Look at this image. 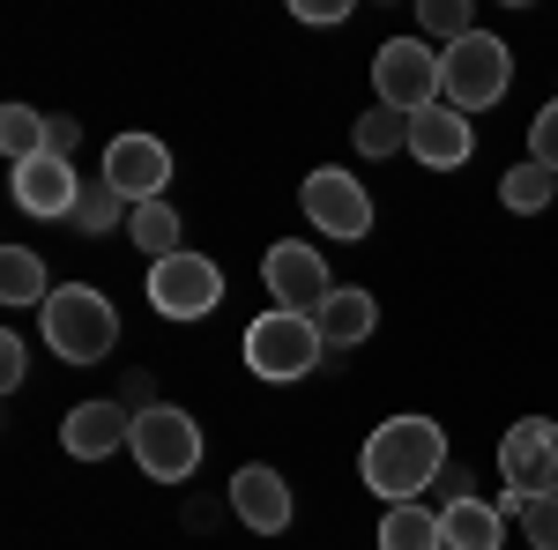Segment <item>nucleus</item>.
Masks as SVG:
<instances>
[{
    "instance_id": "obj_27",
    "label": "nucleus",
    "mask_w": 558,
    "mask_h": 550,
    "mask_svg": "<svg viewBox=\"0 0 558 550\" xmlns=\"http://www.w3.org/2000/svg\"><path fill=\"white\" fill-rule=\"evenodd\" d=\"M521 536L536 550H558V499H529L521 506Z\"/></svg>"
},
{
    "instance_id": "obj_12",
    "label": "nucleus",
    "mask_w": 558,
    "mask_h": 550,
    "mask_svg": "<svg viewBox=\"0 0 558 550\" xmlns=\"http://www.w3.org/2000/svg\"><path fill=\"white\" fill-rule=\"evenodd\" d=\"M231 513H239L254 536H283L291 513H299V499H291V484H283L268 462H246L239 476H231Z\"/></svg>"
},
{
    "instance_id": "obj_5",
    "label": "nucleus",
    "mask_w": 558,
    "mask_h": 550,
    "mask_svg": "<svg viewBox=\"0 0 558 550\" xmlns=\"http://www.w3.org/2000/svg\"><path fill=\"white\" fill-rule=\"evenodd\" d=\"M320 357H328V335L313 313H260L246 328V365L260 380H305Z\"/></svg>"
},
{
    "instance_id": "obj_7",
    "label": "nucleus",
    "mask_w": 558,
    "mask_h": 550,
    "mask_svg": "<svg viewBox=\"0 0 558 550\" xmlns=\"http://www.w3.org/2000/svg\"><path fill=\"white\" fill-rule=\"evenodd\" d=\"M305 223L320 231V239H343V246H357L365 231H373V194L350 179L343 164H320V171H305Z\"/></svg>"
},
{
    "instance_id": "obj_10",
    "label": "nucleus",
    "mask_w": 558,
    "mask_h": 550,
    "mask_svg": "<svg viewBox=\"0 0 558 550\" xmlns=\"http://www.w3.org/2000/svg\"><path fill=\"white\" fill-rule=\"evenodd\" d=\"M260 283H268V297H276V313H320L328 297H336V283H328V260L313 254V246H268V260H260Z\"/></svg>"
},
{
    "instance_id": "obj_9",
    "label": "nucleus",
    "mask_w": 558,
    "mask_h": 550,
    "mask_svg": "<svg viewBox=\"0 0 558 550\" xmlns=\"http://www.w3.org/2000/svg\"><path fill=\"white\" fill-rule=\"evenodd\" d=\"M499 476L521 499H558V424L551 417H521L499 439Z\"/></svg>"
},
{
    "instance_id": "obj_18",
    "label": "nucleus",
    "mask_w": 558,
    "mask_h": 550,
    "mask_svg": "<svg viewBox=\"0 0 558 550\" xmlns=\"http://www.w3.org/2000/svg\"><path fill=\"white\" fill-rule=\"evenodd\" d=\"M380 550H447V528H439V513H425L410 499V506H387Z\"/></svg>"
},
{
    "instance_id": "obj_13",
    "label": "nucleus",
    "mask_w": 558,
    "mask_h": 550,
    "mask_svg": "<svg viewBox=\"0 0 558 550\" xmlns=\"http://www.w3.org/2000/svg\"><path fill=\"white\" fill-rule=\"evenodd\" d=\"M60 447H68L75 462H105V454L134 447V417L120 402H75L68 424H60Z\"/></svg>"
},
{
    "instance_id": "obj_21",
    "label": "nucleus",
    "mask_w": 558,
    "mask_h": 550,
    "mask_svg": "<svg viewBox=\"0 0 558 550\" xmlns=\"http://www.w3.org/2000/svg\"><path fill=\"white\" fill-rule=\"evenodd\" d=\"M0 297H8V305H45V260L31 254V246H8V254H0Z\"/></svg>"
},
{
    "instance_id": "obj_24",
    "label": "nucleus",
    "mask_w": 558,
    "mask_h": 550,
    "mask_svg": "<svg viewBox=\"0 0 558 550\" xmlns=\"http://www.w3.org/2000/svg\"><path fill=\"white\" fill-rule=\"evenodd\" d=\"M0 149H8V164H31V157H45V112H31V105H8V112H0Z\"/></svg>"
},
{
    "instance_id": "obj_17",
    "label": "nucleus",
    "mask_w": 558,
    "mask_h": 550,
    "mask_svg": "<svg viewBox=\"0 0 558 550\" xmlns=\"http://www.w3.org/2000/svg\"><path fill=\"white\" fill-rule=\"evenodd\" d=\"M313 320H320V335H328V350H357V342H365L373 328H380V305H373V291H357V283H343V291L328 297V305H320Z\"/></svg>"
},
{
    "instance_id": "obj_3",
    "label": "nucleus",
    "mask_w": 558,
    "mask_h": 550,
    "mask_svg": "<svg viewBox=\"0 0 558 550\" xmlns=\"http://www.w3.org/2000/svg\"><path fill=\"white\" fill-rule=\"evenodd\" d=\"M373 89H380L387 112H402V120H417L432 105H447V68H439V52L425 38H387L373 52Z\"/></svg>"
},
{
    "instance_id": "obj_23",
    "label": "nucleus",
    "mask_w": 558,
    "mask_h": 550,
    "mask_svg": "<svg viewBox=\"0 0 558 550\" xmlns=\"http://www.w3.org/2000/svg\"><path fill=\"white\" fill-rule=\"evenodd\" d=\"M350 142H357V157H395V149H410V120L387 112V105H373V112L350 127Z\"/></svg>"
},
{
    "instance_id": "obj_6",
    "label": "nucleus",
    "mask_w": 558,
    "mask_h": 550,
    "mask_svg": "<svg viewBox=\"0 0 558 550\" xmlns=\"http://www.w3.org/2000/svg\"><path fill=\"white\" fill-rule=\"evenodd\" d=\"M134 462H142V476H157V484H186L202 468V424L186 417V410H172V402L142 410L134 417Z\"/></svg>"
},
{
    "instance_id": "obj_29",
    "label": "nucleus",
    "mask_w": 558,
    "mask_h": 550,
    "mask_svg": "<svg viewBox=\"0 0 558 550\" xmlns=\"http://www.w3.org/2000/svg\"><path fill=\"white\" fill-rule=\"evenodd\" d=\"M23 372H31V350H23V335H0V387H23Z\"/></svg>"
},
{
    "instance_id": "obj_30",
    "label": "nucleus",
    "mask_w": 558,
    "mask_h": 550,
    "mask_svg": "<svg viewBox=\"0 0 558 550\" xmlns=\"http://www.w3.org/2000/svg\"><path fill=\"white\" fill-rule=\"evenodd\" d=\"M299 15H305V23H343L350 0H299Z\"/></svg>"
},
{
    "instance_id": "obj_22",
    "label": "nucleus",
    "mask_w": 558,
    "mask_h": 550,
    "mask_svg": "<svg viewBox=\"0 0 558 550\" xmlns=\"http://www.w3.org/2000/svg\"><path fill=\"white\" fill-rule=\"evenodd\" d=\"M551 194H558V171H544V164H514L507 179H499V201H507L514 216L551 209Z\"/></svg>"
},
{
    "instance_id": "obj_8",
    "label": "nucleus",
    "mask_w": 558,
    "mask_h": 550,
    "mask_svg": "<svg viewBox=\"0 0 558 550\" xmlns=\"http://www.w3.org/2000/svg\"><path fill=\"white\" fill-rule=\"evenodd\" d=\"M216 297H223V268L209 254H186L179 246L172 260H149V305L165 320H202Z\"/></svg>"
},
{
    "instance_id": "obj_14",
    "label": "nucleus",
    "mask_w": 558,
    "mask_h": 550,
    "mask_svg": "<svg viewBox=\"0 0 558 550\" xmlns=\"http://www.w3.org/2000/svg\"><path fill=\"white\" fill-rule=\"evenodd\" d=\"M89 179H75V164L68 157H31V164H15V209L31 216H75V201H83Z\"/></svg>"
},
{
    "instance_id": "obj_1",
    "label": "nucleus",
    "mask_w": 558,
    "mask_h": 550,
    "mask_svg": "<svg viewBox=\"0 0 558 550\" xmlns=\"http://www.w3.org/2000/svg\"><path fill=\"white\" fill-rule=\"evenodd\" d=\"M357 468H365V484L380 491L387 506H410L425 484L447 476V431H439L432 417H387L380 431L365 439Z\"/></svg>"
},
{
    "instance_id": "obj_26",
    "label": "nucleus",
    "mask_w": 558,
    "mask_h": 550,
    "mask_svg": "<svg viewBox=\"0 0 558 550\" xmlns=\"http://www.w3.org/2000/svg\"><path fill=\"white\" fill-rule=\"evenodd\" d=\"M529 164H544V171H558V97L529 120Z\"/></svg>"
},
{
    "instance_id": "obj_28",
    "label": "nucleus",
    "mask_w": 558,
    "mask_h": 550,
    "mask_svg": "<svg viewBox=\"0 0 558 550\" xmlns=\"http://www.w3.org/2000/svg\"><path fill=\"white\" fill-rule=\"evenodd\" d=\"M75 142H83V120H68V112H45V149H52V157H75Z\"/></svg>"
},
{
    "instance_id": "obj_15",
    "label": "nucleus",
    "mask_w": 558,
    "mask_h": 550,
    "mask_svg": "<svg viewBox=\"0 0 558 550\" xmlns=\"http://www.w3.org/2000/svg\"><path fill=\"white\" fill-rule=\"evenodd\" d=\"M410 157L425 171H454L476 157V127L454 112V105H432V112H417L410 120Z\"/></svg>"
},
{
    "instance_id": "obj_20",
    "label": "nucleus",
    "mask_w": 558,
    "mask_h": 550,
    "mask_svg": "<svg viewBox=\"0 0 558 550\" xmlns=\"http://www.w3.org/2000/svg\"><path fill=\"white\" fill-rule=\"evenodd\" d=\"M128 239H134L149 260H172V254H179V209H172V201H134Z\"/></svg>"
},
{
    "instance_id": "obj_19",
    "label": "nucleus",
    "mask_w": 558,
    "mask_h": 550,
    "mask_svg": "<svg viewBox=\"0 0 558 550\" xmlns=\"http://www.w3.org/2000/svg\"><path fill=\"white\" fill-rule=\"evenodd\" d=\"M128 216H134V201L120 194V186H112V179H89V186H83V201H75V216H68V223H75L83 239H105V231H120Z\"/></svg>"
},
{
    "instance_id": "obj_16",
    "label": "nucleus",
    "mask_w": 558,
    "mask_h": 550,
    "mask_svg": "<svg viewBox=\"0 0 558 550\" xmlns=\"http://www.w3.org/2000/svg\"><path fill=\"white\" fill-rule=\"evenodd\" d=\"M439 528H447V550H499L507 543V513L492 506V499H454V506H439Z\"/></svg>"
},
{
    "instance_id": "obj_4",
    "label": "nucleus",
    "mask_w": 558,
    "mask_h": 550,
    "mask_svg": "<svg viewBox=\"0 0 558 550\" xmlns=\"http://www.w3.org/2000/svg\"><path fill=\"white\" fill-rule=\"evenodd\" d=\"M439 68H447V105L462 120L470 112H492L507 97V83H514V52H507V38H492V30H470L462 45H447Z\"/></svg>"
},
{
    "instance_id": "obj_25",
    "label": "nucleus",
    "mask_w": 558,
    "mask_h": 550,
    "mask_svg": "<svg viewBox=\"0 0 558 550\" xmlns=\"http://www.w3.org/2000/svg\"><path fill=\"white\" fill-rule=\"evenodd\" d=\"M417 23H425L432 38L462 45V38L476 30V8H470V0H425V8H417Z\"/></svg>"
},
{
    "instance_id": "obj_11",
    "label": "nucleus",
    "mask_w": 558,
    "mask_h": 550,
    "mask_svg": "<svg viewBox=\"0 0 558 550\" xmlns=\"http://www.w3.org/2000/svg\"><path fill=\"white\" fill-rule=\"evenodd\" d=\"M97 179H112L128 201H165V179H172V149L157 142V134H120L112 149H105V171Z\"/></svg>"
},
{
    "instance_id": "obj_2",
    "label": "nucleus",
    "mask_w": 558,
    "mask_h": 550,
    "mask_svg": "<svg viewBox=\"0 0 558 550\" xmlns=\"http://www.w3.org/2000/svg\"><path fill=\"white\" fill-rule=\"evenodd\" d=\"M38 313H45V350L68 357V365H97V357H112V342H120L112 297L89 291V283H60Z\"/></svg>"
}]
</instances>
